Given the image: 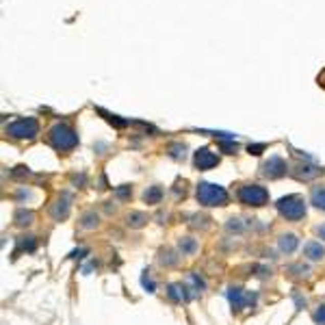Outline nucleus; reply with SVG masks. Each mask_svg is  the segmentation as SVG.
<instances>
[{
  "label": "nucleus",
  "mask_w": 325,
  "mask_h": 325,
  "mask_svg": "<svg viewBox=\"0 0 325 325\" xmlns=\"http://www.w3.org/2000/svg\"><path fill=\"white\" fill-rule=\"evenodd\" d=\"M50 143L57 150H61V152H67V150H72V148H76L78 146V134L72 130V128H67L65 124H57V126H52L50 128Z\"/></svg>",
  "instance_id": "nucleus-1"
},
{
  "label": "nucleus",
  "mask_w": 325,
  "mask_h": 325,
  "mask_svg": "<svg viewBox=\"0 0 325 325\" xmlns=\"http://www.w3.org/2000/svg\"><path fill=\"white\" fill-rule=\"evenodd\" d=\"M277 211L282 213L286 219H291V221H297V219H301V217L306 215V204L299 195H286L282 197V200L277 202Z\"/></svg>",
  "instance_id": "nucleus-3"
},
{
  "label": "nucleus",
  "mask_w": 325,
  "mask_h": 325,
  "mask_svg": "<svg viewBox=\"0 0 325 325\" xmlns=\"http://www.w3.org/2000/svg\"><path fill=\"white\" fill-rule=\"evenodd\" d=\"M117 195H120V197H128V195H130V187H124V189H117Z\"/></svg>",
  "instance_id": "nucleus-19"
},
{
  "label": "nucleus",
  "mask_w": 325,
  "mask_h": 325,
  "mask_svg": "<svg viewBox=\"0 0 325 325\" xmlns=\"http://www.w3.org/2000/svg\"><path fill=\"white\" fill-rule=\"evenodd\" d=\"M180 249H182V254H191V251L195 249V241L193 239H182V241H180Z\"/></svg>",
  "instance_id": "nucleus-15"
},
{
  "label": "nucleus",
  "mask_w": 325,
  "mask_h": 325,
  "mask_svg": "<svg viewBox=\"0 0 325 325\" xmlns=\"http://www.w3.org/2000/svg\"><path fill=\"white\" fill-rule=\"evenodd\" d=\"M295 247H297V239L293 237V234H286V237L280 239V249L286 251V254H288V251H293Z\"/></svg>",
  "instance_id": "nucleus-11"
},
{
  "label": "nucleus",
  "mask_w": 325,
  "mask_h": 325,
  "mask_svg": "<svg viewBox=\"0 0 325 325\" xmlns=\"http://www.w3.org/2000/svg\"><path fill=\"white\" fill-rule=\"evenodd\" d=\"M314 321L317 323H325V306L321 310H317V314H314Z\"/></svg>",
  "instance_id": "nucleus-18"
},
{
  "label": "nucleus",
  "mask_w": 325,
  "mask_h": 325,
  "mask_svg": "<svg viewBox=\"0 0 325 325\" xmlns=\"http://www.w3.org/2000/svg\"><path fill=\"white\" fill-rule=\"evenodd\" d=\"M286 174V163L280 158V156H271L267 163H265V176L269 178H280Z\"/></svg>",
  "instance_id": "nucleus-7"
},
{
  "label": "nucleus",
  "mask_w": 325,
  "mask_h": 325,
  "mask_svg": "<svg viewBox=\"0 0 325 325\" xmlns=\"http://www.w3.org/2000/svg\"><path fill=\"white\" fill-rule=\"evenodd\" d=\"M197 200L204 206H221L228 202V193L225 189L219 184H211V182H202L197 187Z\"/></svg>",
  "instance_id": "nucleus-2"
},
{
  "label": "nucleus",
  "mask_w": 325,
  "mask_h": 325,
  "mask_svg": "<svg viewBox=\"0 0 325 325\" xmlns=\"http://www.w3.org/2000/svg\"><path fill=\"white\" fill-rule=\"evenodd\" d=\"M160 195H163L160 187H152L150 191H146V195H143V200H146L148 204H158V202H160Z\"/></svg>",
  "instance_id": "nucleus-13"
},
{
  "label": "nucleus",
  "mask_w": 325,
  "mask_h": 325,
  "mask_svg": "<svg viewBox=\"0 0 325 325\" xmlns=\"http://www.w3.org/2000/svg\"><path fill=\"white\" fill-rule=\"evenodd\" d=\"M230 301H232V306L234 308H243L247 301H254V295H243V291L241 288H232L230 291Z\"/></svg>",
  "instance_id": "nucleus-8"
},
{
  "label": "nucleus",
  "mask_w": 325,
  "mask_h": 325,
  "mask_svg": "<svg viewBox=\"0 0 325 325\" xmlns=\"http://www.w3.org/2000/svg\"><path fill=\"white\" fill-rule=\"evenodd\" d=\"M306 249V256H308L310 260H321L323 258V254H325V251H323V247H321V243H308V245H306L304 247Z\"/></svg>",
  "instance_id": "nucleus-9"
},
{
  "label": "nucleus",
  "mask_w": 325,
  "mask_h": 325,
  "mask_svg": "<svg viewBox=\"0 0 325 325\" xmlns=\"http://www.w3.org/2000/svg\"><path fill=\"white\" fill-rule=\"evenodd\" d=\"M143 221H146V215H141V213H134L128 217V223L132 228H139V225H143Z\"/></svg>",
  "instance_id": "nucleus-16"
},
{
  "label": "nucleus",
  "mask_w": 325,
  "mask_h": 325,
  "mask_svg": "<svg viewBox=\"0 0 325 325\" xmlns=\"http://www.w3.org/2000/svg\"><path fill=\"white\" fill-rule=\"evenodd\" d=\"M317 232H319V237H321V239H325V225H321V228H319Z\"/></svg>",
  "instance_id": "nucleus-21"
},
{
  "label": "nucleus",
  "mask_w": 325,
  "mask_h": 325,
  "mask_svg": "<svg viewBox=\"0 0 325 325\" xmlns=\"http://www.w3.org/2000/svg\"><path fill=\"white\" fill-rule=\"evenodd\" d=\"M263 150H265V146H249V152H251V154H260Z\"/></svg>",
  "instance_id": "nucleus-20"
},
{
  "label": "nucleus",
  "mask_w": 325,
  "mask_h": 325,
  "mask_svg": "<svg viewBox=\"0 0 325 325\" xmlns=\"http://www.w3.org/2000/svg\"><path fill=\"white\" fill-rule=\"evenodd\" d=\"M37 132H39V126L33 117H24V120H17L7 126V134H11L15 139H35Z\"/></svg>",
  "instance_id": "nucleus-4"
},
{
  "label": "nucleus",
  "mask_w": 325,
  "mask_h": 325,
  "mask_svg": "<svg viewBox=\"0 0 325 325\" xmlns=\"http://www.w3.org/2000/svg\"><path fill=\"white\" fill-rule=\"evenodd\" d=\"M193 163H195L197 169H211V167H215L217 163H219V158H217V154H213L208 148H202V150L195 152Z\"/></svg>",
  "instance_id": "nucleus-6"
},
{
  "label": "nucleus",
  "mask_w": 325,
  "mask_h": 325,
  "mask_svg": "<svg viewBox=\"0 0 325 325\" xmlns=\"http://www.w3.org/2000/svg\"><path fill=\"white\" fill-rule=\"evenodd\" d=\"M98 113H100V115H104V120H106L108 124H113V126H117V128H124V126H126V124H128V122H126V120H120V117H117V115H113V113H106V111H104V108H98Z\"/></svg>",
  "instance_id": "nucleus-12"
},
{
  "label": "nucleus",
  "mask_w": 325,
  "mask_h": 325,
  "mask_svg": "<svg viewBox=\"0 0 325 325\" xmlns=\"http://www.w3.org/2000/svg\"><path fill=\"white\" fill-rule=\"evenodd\" d=\"M312 204L317 206V208L325 211V189H314L312 191Z\"/></svg>",
  "instance_id": "nucleus-14"
},
{
  "label": "nucleus",
  "mask_w": 325,
  "mask_h": 325,
  "mask_svg": "<svg viewBox=\"0 0 325 325\" xmlns=\"http://www.w3.org/2000/svg\"><path fill=\"white\" fill-rule=\"evenodd\" d=\"M239 200L249 206H263L269 200V193H267V189L258 187V184H247V187H241Z\"/></svg>",
  "instance_id": "nucleus-5"
},
{
  "label": "nucleus",
  "mask_w": 325,
  "mask_h": 325,
  "mask_svg": "<svg viewBox=\"0 0 325 325\" xmlns=\"http://www.w3.org/2000/svg\"><path fill=\"white\" fill-rule=\"evenodd\" d=\"M184 291H187L184 286H180V284H171V286H169V291H167V295H169L174 301H184V299H189V295H187Z\"/></svg>",
  "instance_id": "nucleus-10"
},
{
  "label": "nucleus",
  "mask_w": 325,
  "mask_h": 325,
  "mask_svg": "<svg viewBox=\"0 0 325 325\" xmlns=\"http://www.w3.org/2000/svg\"><path fill=\"white\" fill-rule=\"evenodd\" d=\"M221 148L228 152V154H234V152H237V143L234 141H221Z\"/></svg>",
  "instance_id": "nucleus-17"
}]
</instances>
